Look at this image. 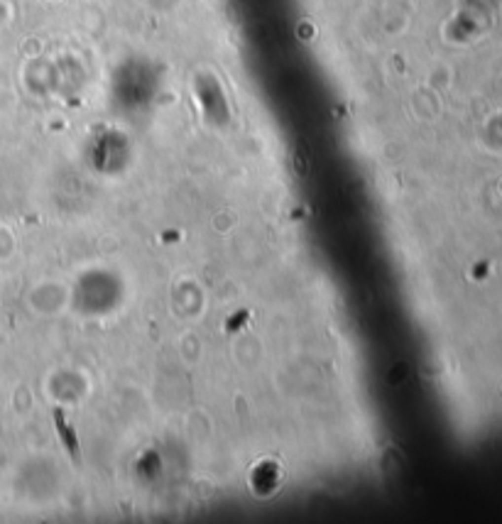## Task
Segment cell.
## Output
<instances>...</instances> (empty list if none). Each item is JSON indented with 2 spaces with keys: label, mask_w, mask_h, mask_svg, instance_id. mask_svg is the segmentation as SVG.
Returning a JSON list of instances; mask_svg holds the SVG:
<instances>
[{
  "label": "cell",
  "mask_w": 502,
  "mask_h": 524,
  "mask_svg": "<svg viewBox=\"0 0 502 524\" xmlns=\"http://www.w3.org/2000/svg\"><path fill=\"white\" fill-rule=\"evenodd\" d=\"M57 424H59V429H62V434H64V441H67L69 451H72L73 456H78V449H76V439H72V434L67 431V426H64V421H62V414H59V412H57Z\"/></svg>",
  "instance_id": "cell-1"
}]
</instances>
